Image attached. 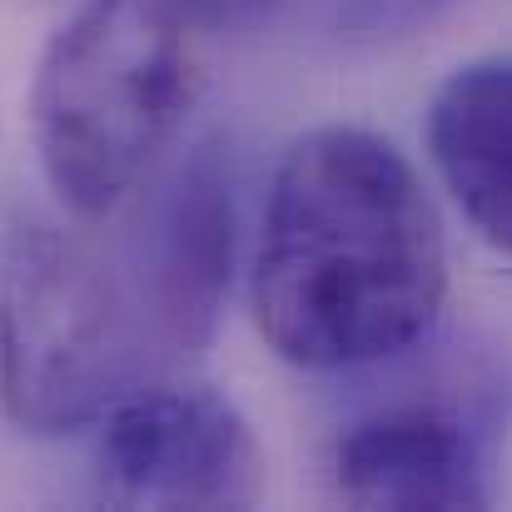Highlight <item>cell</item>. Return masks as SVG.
<instances>
[{
  "mask_svg": "<svg viewBox=\"0 0 512 512\" xmlns=\"http://www.w3.org/2000/svg\"><path fill=\"white\" fill-rule=\"evenodd\" d=\"M443 294L438 209L383 135L319 125L284 150L254 249V319L279 358L314 373L398 358Z\"/></svg>",
  "mask_w": 512,
  "mask_h": 512,
  "instance_id": "obj_1",
  "label": "cell"
},
{
  "mask_svg": "<svg viewBox=\"0 0 512 512\" xmlns=\"http://www.w3.org/2000/svg\"><path fill=\"white\" fill-rule=\"evenodd\" d=\"M428 155L468 224L512 254V60H473L438 85Z\"/></svg>",
  "mask_w": 512,
  "mask_h": 512,
  "instance_id": "obj_7",
  "label": "cell"
},
{
  "mask_svg": "<svg viewBox=\"0 0 512 512\" xmlns=\"http://www.w3.org/2000/svg\"><path fill=\"white\" fill-rule=\"evenodd\" d=\"M353 508H488L493 453L483 428L453 403H393L358 418L334 453Z\"/></svg>",
  "mask_w": 512,
  "mask_h": 512,
  "instance_id": "obj_6",
  "label": "cell"
},
{
  "mask_svg": "<svg viewBox=\"0 0 512 512\" xmlns=\"http://www.w3.org/2000/svg\"><path fill=\"white\" fill-rule=\"evenodd\" d=\"M189 30L174 0H85L45 45L30 130L75 219L115 214L174 145L199 80Z\"/></svg>",
  "mask_w": 512,
  "mask_h": 512,
  "instance_id": "obj_2",
  "label": "cell"
},
{
  "mask_svg": "<svg viewBox=\"0 0 512 512\" xmlns=\"http://www.w3.org/2000/svg\"><path fill=\"white\" fill-rule=\"evenodd\" d=\"M453 5L458 0H334V30L358 45H388L418 35Z\"/></svg>",
  "mask_w": 512,
  "mask_h": 512,
  "instance_id": "obj_8",
  "label": "cell"
},
{
  "mask_svg": "<svg viewBox=\"0 0 512 512\" xmlns=\"http://www.w3.org/2000/svg\"><path fill=\"white\" fill-rule=\"evenodd\" d=\"M174 5L199 30H249L279 10V0H174Z\"/></svg>",
  "mask_w": 512,
  "mask_h": 512,
  "instance_id": "obj_9",
  "label": "cell"
},
{
  "mask_svg": "<svg viewBox=\"0 0 512 512\" xmlns=\"http://www.w3.org/2000/svg\"><path fill=\"white\" fill-rule=\"evenodd\" d=\"M115 244L130 264L165 368L209 348L239 259V174L219 140H199L160 174Z\"/></svg>",
  "mask_w": 512,
  "mask_h": 512,
  "instance_id": "obj_4",
  "label": "cell"
},
{
  "mask_svg": "<svg viewBox=\"0 0 512 512\" xmlns=\"http://www.w3.org/2000/svg\"><path fill=\"white\" fill-rule=\"evenodd\" d=\"M165 373L115 239L20 219L0 249V378L30 433H75Z\"/></svg>",
  "mask_w": 512,
  "mask_h": 512,
  "instance_id": "obj_3",
  "label": "cell"
},
{
  "mask_svg": "<svg viewBox=\"0 0 512 512\" xmlns=\"http://www.w3.org/2000/svg\"><path fill=\"white\" fill-rule=\"evenodd\" d=\"M95 478L120 508H244L264 458L224 393L150 378L100 413Z\"/></svg>",
  "mask_w": 512,
  "mask_h": 512,
  "instance_id": "obj_5",
  "label": "cell"
}]
</instances>
